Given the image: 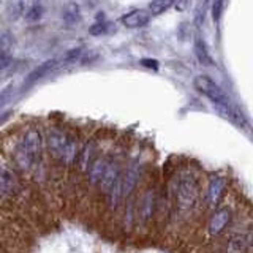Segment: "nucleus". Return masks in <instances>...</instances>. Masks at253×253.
<instances>
[{
	"mask_svg": "<svg viewBox=\"0 0 253 253\" xmlns=\"http://www.w3.org/2000/svg\"><path fill=\"white\" fill-rule=\"evenodd\" d=\"M122 165L119 163V162H111L109 166H108V169L105 172V176L101 177L100 180V190H103V192H109V188L114 185V182L122 176Z\"/></svg>",
	"mask_w": 253,
	"mask_h": 253,
	"instance_id": "obj_13",
	"label": "nucleus"
},
{
	"mask_svg": "<svg viewBox=\"0 0 253 253\" xmlns=\"http://www.w3.org/2000/svg\"><path fill=\"white\" fill-rule=\"evenodd\" d=\"M21 185L11 168L0 165V195L5 198H13L19 193Z\"/></svg>",
	"mask_w": 253,
	"mask_h": 253,
	"instance_id": "obj_5",
	"label": "nucleus"
},
{
	"mask_svg": "<svg viewBox=\"0 0 253 253\" xmlns=\"http://www.w3.org/2000/svg\"><path fill=\"white\" fill-rule=\"evenodd\" d=\"M223 6H225V0H213L212 2V19L218 22L221 18V13H223Z\"/></svg>",
	"mask_w": 253,
	"mask_h": 253,
	"instance_id": "obj_20",
	"label": "nucleus"
},
{
	"mask_svg": "<svg viewBox=\"0 0 253 253\" xmlns=\"http://www.w3.org/2000/svg\"><path fill=\"white\" fill-rule=\"evenodd\" d=\"M141 63L144 67H149V68H157V60H150V59H144V60H141Z\"/></svg>",
	"mask_w": 253,
	"mask_h": 253,
	"instance_id": "obj_22",
	"label": "nucleus"
},
{
	"mask_svg": "<svg viewBox=\"0 0 253 253\" xmlns=\"http://www.w3.org/2000/svg\"><path fill=\"white\" fill-rule=\"evenodd\" d=\"M3 233H5V229H3L2 223H0V239H2V237H3Z\"/></svg>",
	"mask_w": 253,
	"mask_h": 253,
	"instance_id": "obj_23",
	"label": "nucleus"
},
{
	"mask_svg": "<svg viewBox=\"0 0 253 253\" xmlns=\"http://www.w3.org/2000/svg\"><path fill=\"white\" fill-rule=\"evenodd\" d=\"M60 65H62V63H59V60H55V59L43 62L42 65L37 67L34 71H30L29 76L26 78V81H24V87H30V85H34L35 83H38V81H40V79H43V78H46L47 75H51L52 71H55V70H57Z\"/></svg>",
	"mask_w": 253,
	"mask_h": 253,
	"instance_id": "obj_7",
	"label": "nucleus"
},
{
	"mask_svg": "<svg viewBox=\"0 0 253 253\" xmlns=\"http://www.w3.org/2000/svg\"><path fill=\"white\" fill-rule=\"evenodd\" d=\"M62 18L67 24H76L81 19V13H79V6L76 3H70L65 6V10L62 13Z\"/></svg>",
	"mask_w": 253,
	"mask_h": 253,
	"instance_id": "obj_19",
	"label": "nucleus"
},
{
	"mask_svg": "<svg viewBox=\"0 0 253 253\" xmlns=\"http://www.w3.org/2000/svg\"><path fill=\"white\" fill-rule=\"evenodd\" d=\"M149 21H150V14L146 10H133L121 18V22L128 29H141L147 26Z\"/></svg>",
	"mask_w": 253,
	"mask_h": 253,
	"instance_id": "obj_11",
	"label": "nucleus"
},
{
	"mask_svg": "<svg viewBox=\"0 0 253 253\" xmlns=\"http://www.w3.org/2000/svg\"><path fill=\"white\" fill-rule=\"evenodd\" d=\"M198 196H200V187L198 180L192 172H185L180 176L177 185V203L182 209H190L196 204Z\"/></svg>",
	"mask_w": 253,
	"mask_h": 253,
	"instance_id": "obj_4",
	"label": "nucleus"
},
{
	"mask_svg": "<svg viewBox=\"0 0 253 253\" xmlns=\"http://www.w3.org/2000/svg\"><path fill=\"white\" fill-rule=\"evenodd\" d=\"M155 211V192L154 190H147L142 195L141 203H139V218L142 221V225H147L154 217Z\"/></svg>",
	"mask_w": 253,
	"mask_h": 253,
	"instance_id": "obj_10",
	"label": "nucleus"
},
{
	"mask_svg": "<svg viewBox=\"0 0 253 253\" xmlns=\"http://www.w3.org/2000/svg\"><path fill=\"white\" fill-rule=\"evenodd\" d=\"M174 3H176V0H152V2L149 3V14H154V16L163 14L168 11Z\"/></svg>",
	"mask_w": 253,
	"mask_h": 253,
	"instance_id": "obj_18",
	"label": "nucleus"
},
{
	"mask_svg": "<svg viewBox=\"0 0 253 253\" xmlns=\"http://www.w3.org/2000/svg\"><path fill=\"white\" fill-rule=\"evenodd\" d=\"M193 85L201 95H204L206 98H209L217 109L233 106L231 100H229V97L225 93V90L208 75H198L193 79Z\"/></svg>",
	"mask_w": 253,
	"mask_h": 253,
	"instance_id": "obj_3",
	"label": "nucleus"
},
{
	"mask_svg": "<svg viewBox=\"0 0 253 253\" xmlns=\"http://www.w3.org/2000/svg\"><path fill=\"white\" fill-rule=\"evenodd\" d=\"M43 136L38 128H29L22 133L14 149V162L24 172H32L42 162Z\"/></svg>",
	"mask_w": 253,
	"mask_h": 253,
	"instance_id": "obj_1",
	"label": "nucleus"
},
{
	"mask_svg": "<svg viewBox=\"0 0 253 253\" xmlns=\"http://www.w3.org/2000/svg\"><path fill=\"white\" fill-rule=\"evenodd\" d=\"M225 187H226V179L223 176L213 174V176L209 179V182H208V192H206L209 206L215 208V206L218 204L221 195H223V192H225Z\"/></svg>",
	"mask_w": 253,
	"mask_h": 253,
	"instance_id": "obj_6",
	"label": "nucleus"
},
{
	"mask_svg": "<svg viewBox=\"0 0 253 253\" xmlns=\"http://www.w3.org/2000/svg\"><path fill=\"white\" fill-rule=\"evenodd\" d=\"M142 174V165L139 162L133 163L128 169H126V174L122 177V184H124V196L130 195L134 188H136L138 182L141 179Z\"/></svg>",
	"mask_w": 253,
	"mask_h": 253,
	"instance_id": "obj_12",
	"label": "nucleus"
},
{
	"mask_svg": "<svg viewBox=\"0 0 253 253\" xmlns=\"http://www.w3.org/2000/svg\"><path fill=\"white\" fill-rule=\"evenodd\" d=\"M250 234H236L226 244V253H247L250 247Z\"/></svg>",
	"mask_w": 253,
	"mask_h": 253,
	"instance_id": "obj_15",
	"label": "nucleus"
},
{
	"mask_svg": "<svg viewBox=\"0 0 253 253\" xmlns=\"http://www.w3.org/2000/svg\"><path fill=\"white\" fill-rule=\"evenodd\" d=\"M22 13L29 21H38L43 14V6L40 3V0H32V2L22 6Z\"/></svg>",
	"mask_w": 253,
	"mask_h": 253,
	"instance_id": "obj_17",
	"label": "nucleus"
},
{
	"mask_svg": "<svg viewBox=\"0 0 253 253\" xmlns=\"http://www.w3.org/2000/svg\"><path fill=\"white\" fill-rule=\"evenodd\" d=\"M193 49H195V55H196V59L200 60V63H203V65H213V59L211 57L208 44H206L203 37H200V35L195 37V40H193Z\"/></svg>",
	"mask_w": 253,
	"mask_h": 253,
	"instance_id": "obj_16",
	"label": "nucleus"
},
{
	"mask_svg": "<svg viewBox=\"0 0 253 253\" xmlns=\"http://www.w3.org/2000/svg\"><path fill=\"white\" fill-rule=\"evenodd\" d=\"M47 147L51 155L62 165H73L78 157V141L70 133L60 128H49L47 131Z\"/></svg>",
	"mask_w": 253,
	"mask_h": 253,
	"instance_id": "obj_2",
	"label": "nucleus"
},
{
	"mask_svg": "<svg viewBox=\"0 0 253 253\" xmlns=\"http://www.w3.org/2000/svg\"><path fill=\"white\" fill-rule=\"evenodd\" d=\"M109 158L108 157H95V160L90 163V166L87 168V180H89L90 185H98L101 177L105 176V172L109 166Z\"/></svg>",
	"mask_w": 253,
	"mask_h": 253,
	"instance_id": "obj_9",
	"label": "nucleus"
},
{
	"mask_svg": "<svg viewBox=\"0 0 253 253\" xmlns=\"http://www.w3.org/2000/svg\"><path fill=\"white\" fill-rule=\"evenodd\" d=\"M108 27H109L108 22H97L89 29V34L90 35H103V34H106V32H108Z\"/></svg>",
	"mask_w": 253,
	"mask_h": 253,
	"instance_id": "obj_21",
	"label": "nucleus"
},
{
	"mask_svg": "<svg viewBox=\"0 0 253 253\" xmlns=\"http://www.w3.org/2000/svg\"><path fill=\"white\" fill-rule=\"evenodd\" d=\"M95 154H97V142L93 139L89 141L87 144L81 149V152L78 154V165H79V169L83 172L87 171V168L90 166V163L95 160Z\"/></svg>",
	"mask_w": 253,
	"mask_h": 253,
	"instance_id": "obj_14",
	"label": "nucleus"
},
{
	"mask_svg": "<svg viewBox=\"0 0 253 253\" xmlns=\"http://www.w3.org/2000/svg\"><path fill=\"white\" fill-rule=\"evenodd\" d=\"M231 221V211L228 208H221L212 213V217L209 220V233L212 236H218L225 231V228Z\"/></svg>",
	"mask_w": 253,
	"mask_h": 253,
	"instance_id": "obj_8",
	"label": "nucleus"
}]
</instances>
